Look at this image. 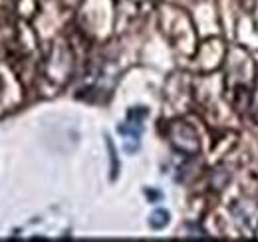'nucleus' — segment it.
<instances>
[{"label":"nucleus","mask_w":258,"mask_h":242,"mask_svg":"<svg viewBox=\"0 0 258 242\" xmlns=\"http://www.w3.org/2000/svg\"><path fill=\"white\" fill-rule=\"evenodd\" d=\"M169 212L159 209V211H155L151 214V218H149V226L153 228V230H163L167 224H169Z\"/></svg>","instance_id":"obj_1"},{"label":"nucleus","mask_w":258,"mask_h":242,"mask_svg":"<svg viewBox=\"0 0 258 242\" xmlns=\"http://www.w3.org/2000/svg\"><path fill=\"white\" fill-rule=\"evenodd\" d=\"M105 143H107V149H109V159H111V181L117 179V173H119V161H117V151H115V145L109 137H105Z\"/></svg>","instance_id":"obj_2"}]
</instances>
